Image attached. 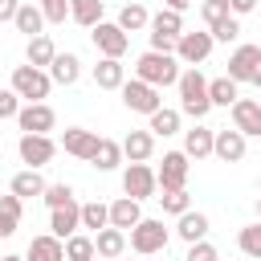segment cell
Segmentation results:
<instances>
[{
  "label": "cell",
  "instance_id": "cell-1",
  "mask_svg": "<svg viewBox=\"0 0 261 261\" xmlns=\"http://www.w3.org/2000/svg\"><path fill=\"white\" fill-rule=\"evenodd\" d=\"M179 73H184V69H179V61H175V53H155V49H147V53L135 61V77L147 82V86H155V90L175 86Z\"/></svg>",
  "mask_w": 261,
  "mask_h": 261
},
{
  "label": "cell",
  "instance_id": "cell-2",
  "mask_svg": "<svg viewBox=\"0 0 261 261\" xmlns=\"http://www.w3.org/2000/svg\"><path fill=\"white\" fill-rule=\"evenodd\" d=\"M175 90H179V114H188V118L200 122L212 110V102H208V77L200 69H184L179 82H175Z\"/></svg>",
  "mask_w": 261,
  "mask_h": 261
},
{
  "label": "cell",
  "instance_id": "cell-3",
  "mask_svg": "<svg viewBox=\"0 0 261 261\" xmlns=\"http://www.w3.org/2000/svg\"><path fill=\"white\" fill-rule=\"evenodd\" d=\"M16 98H24V102H45L49 98V90H53V77L45 73V69H37V65H16L12 69V86H8Z\"/></svg>",
  "mask_w": 261,
  "mask_h": 261
},
{
  "label": "cell",
  "instance_id": "cell-4",
  "mask_svg": "<svg viewBox=\"0 0 261 261\" xmlns=\"http://www.w3.org/2000/svg\"><path fill=\"white\" fill-rule=\"evenodd\" d=\"M167 241H171V232H167V224H163V220H155V216H143V220L130 228V237H126V245H130L139 257L163 253V249H167Z\"/></svg>",
  "mask_w": 261,
  "mask_h": 261
},
{
  "label": "cell",
  "instance_id": "cell-5",
  "mask_svg": "<svg viewBox=\"0 0 261 261\" xmlns=\"http://www.w3.org/2000/svg\"><path fill=\"white\" fill-rule=\"evenodd\" d=\"M184 33V16L171 12V8H159L147 24V37H151V49L155 53H175V41Z\"/></svg>",
  "mask_w": 261,
  "mask_h": 261
},
{
  "label": "cell",
  "instance_id": "cell-6",
  "mask_svg": "<svg viewBox=\"0 0 261 261\" xmlns=\"http://www.w3.org/2000/svg\"><path fill=\"white\" fill-rule=\"evenodd\" d=\"M212 33L204 29V33H179V41H175V61L179 65H188V69H200L204 61H208V53H212Z\"/></svg>",
  "mask_w": 261,
  "mask_h": 261
},
{
  "label": "cell",
  "instance_id": "cell-7",
  "mask_svg": "<svg viewBox=\"0 0 261 261\" xmlns=\"http://www.w3.org/2000/svg\"><path fill=\"white\" fill-rule=\"evenodd\" d=\"M118 94H122V106H126L130 114H147V118H151V114L163 106L159 90H155V86H147V82H139V77H126Z\"/></svg>",
  "mask_w": 261,
  "mask_h": 261
},
{
  "label": "cell",
  "instance_id": "cell-8",
  "mask_svg": "<svg viewBox=\"0 0 261 261\" xmlns=\"http://www.w3.org/2000/svg\"><path fill=\"white\" fill-rule=\"evenodd\" d=\"M188 171H192V159H188L184 151H163V163L155 167L159 192H179V188H188Z\"/></svg>",
  "mask_w": 261,
  "mask_h": 261
},
{
  "label": "cell",
  "instance_id": "cell-9",
  "mask_svg": "<svg viewBox=\"0 0 261 261\" xmlns=\"http://www.w3.org/2000/svg\"><path fill=\"white\" fill-rule=\"evenodd\" d=\"M224 77H232L237 86L241 82H257L261 86V45H237L232 57H228V73Z\"/></svg>",
  "mask_w": 261,
  "mask_h": 261
},
{
  "label": "cell",
  "instance_id": "cell-10",
  "mask_svg": "<svg viewBox=\"0 0 261 261\" xmlns=\"http://www.w3.org/2000/svg\"><path fill=\"white\" fill-rule=\"evenodd\" d=\"M16 126H20V135H49L57 126V110L49 102H24L16 110Z\"/></svg>",
  "mask_w": 261,
  "mask_h": 261
},
{
  "label": "cell",
  "instance_id": "cell-11",
  "mask_svg": "<svg viewBox=\"0 0 261 261\" xmlns=\"http://www.w3.org/2000/svg\"><path fill=\"white\" fill-rule=\"evenodd\" d=\"M90 41H94V49H98L102 57H118V61H122V53H126V45H130V37H126L114 20H98V24L90 29Z\"/></svg>",
  "mask_w": 261,
  "mask_h": 261
},
{
  "label": "cell",
  "instance_id": "cell-12",
  "mask_svg": "<svg viewBox=\"0 0 261 261\" xmlns=\"http://www.w3.org/2000/svg\"><path fill=\"white\" fill-rule=\"evenodd\" d=\"M122 192L130 196V200H151L155 192H159V184H155V167H147V163H126V171H122Z\"/></svg>",
  "mask_w": 261,
  "mask_h": 261
},
{
  "label": "cell",
  "instance_id": "cell-13",
  "mask_svg": "<svg viewBox=\"0 0 261 261\" xmlns=\"http://www.w3.org/2000/svg\"><path fill=\"white\" fill-rule=\"evenodd\" d=\"M16 151H20V163H24V167L41 171V167H45V163L57 155V143H53L49 135H20Z\"/></svg>",
  "mask_w": 261,
  "mask_h": 261
},
{
  "label": "cell",
  "instance_id": "cell-14",
  "mask_svg": "<svg viewBox=\"0 0 261 261\" xmlns=\"http://www.w3.org/2000/svg\"><path fill=\"white\" fill-rule=\"evenodd\" d=\"M228 110H232V130H241L245 139H261V102L237 98Z\"/></svg>",
  "mask_w": 261,
  "mask_h": 261
},
{
  "label": "cell",
  "instance_id": "cell-15",
  "mask_svg": "<svg viewBox=\"0 0 261 261\" xmlns=\"http://www.w3.org/2000/svg\"><path fill=\"white\" fill-rule=\"evenodd\" d=\"M245 151H249V139L241 135V130H216L212 135V155L220 159V163H241L245 159Z\"/></svg>",
  "mask_w": 261,
  "mask_h": 261
},
{
  "label": "cell",
  "instance_id": "cell-16",
  "mask_svg": "<svg viewBox=\"0 0 261 261\" xmlns=\"http://www.w3.org/2000/svg\"><path fill=\"white\" fill-rule=\"evenodd\" d=\"M49 232H53L57 241L82 232V204L69 200V204H61V208H49Z\"/></svg>",
  "mask_w": 261,
  "mask_h": 261
},
{
  "label": "cell",
  "instance_id": "cell-17",
  "mask_svg": "<svg viewBox=\"0 0 261 261\" xmlns=\"http://www.w3.org/2000/svg\"><path fill=\"white\" fill-rule=\"evenodd\" d=\"M94 147H98V135H94V130H86V126H65V130H61V151H65V155L90 163Z\"/></svg>",
  "mask_w": 261,
  "mask_h": 261
},
{
  "label": "cell",
  "instance_id": "cell-18",
  "mask_svg": "<svg viewBox=\"0 0 261 261\" xmlns=\"http://www.w3.org/2000/svg\"><path fill=\"white\" fill-rule=\"evenodd\" d=\"M208 216L204 212H196V208H188L184 216H175V237L179 241H188V245H196V241H208Z\"/></svg>",
  "mask_w": 261,
  "mask_h": 261
},
{
  "label": "cell",
  "instance_id": "cell-19",
  "mask_svg": "<svg viewBox=\"0 0 261 261\" xmlns=\"http://www.w3.org/2000/svg\"><path fill=\"white\" fill-rule=\"evenodd\" d=\"M94 253H98V261H118L126 253V232L106 224L102 232H94Z\"/></svg>",
  "mask_w": 261,
  "mask_h": 261
},
{
  "label": "cell",
  "instance_id": "cell-20",
  "mask_svg": "<svg viewBox=\"0 0 261 261\" xmlns=\"http://www.w3.org/2000/svg\"><path fill=\"white\" fill-rule=\"evenodd\" d=\"M24 261H65V241H57L53 232H41L29 241Z\"/></svg>",
  "mask_w": 261,
  "mask_h": 261
},
{
  "label": "cell",
  "instance_id": "cell-21",
  "mask_svg": "<svg viewBox=\"0 0 261 261\" xmlns=\"http://www.w3.org/2000/svg\"><path fill=\"white\" fill-rule=\"evenodd\" d=\"M45 73L53 77V86H77V77H82V57H77V53H57Z\"/></svg>",
  "mask_w": 261,
  "mask_h": 261
},
{
  "label": "cell",
  "instance_id": "cell-22",
  "mask_svg": "<svg viewBox=\"0 0 261 261\" xmlns=\"http://www.w3.org/2000/svg\"><path fill=\"white\" fill-rule=\"evenodd\" d=\"M122 82H126V65H122L118 57H98V65H94V86H98V90H122Z\"/></svg>",
  "mask_w": 261,
  "mask_h": 261
},
{
  "label": "cell",
  "instance_id": "cell-23",
  "mask_svg": "<svg viewBox=\"0 0 261 261\" xmlns=\"http://www.w3.org/2000/svg\"><path fill=\"white\" fill-rule=\"evenodd\" d=\"M139 220H143V204H139V200H130V196H118V200L110 204V228H122V232H130Z\"/></svg>",
  "mask_w": 261,
  "mask_h": 261
},
{
  "label": "cell",
  "instance_id": "cell-24",
  "mask_svg": "<svg viewBox=\"0 0 261 261\" xmlns=\"http://www.w3.org/2000/svg\"><path fill=\"white\" fill-rule=\"evenodd\" d=\"M179 135H184V155H188V159H196V163H200V159H208V155H212V135H216V130H208V126H200V122H196L192 130H179Z\"/></svg>",
  "mask_w": 261,
  "mask_h": 261
},
{
  "label": "cell",
  "instance_id": "cell-25",
  "mask_svg": "<svg viewBox=\"0 0 261 261\" xmlns=\"http://www.w3.org/2000/svg\"><path fill=\"white\" fill-rule=\"evenodd\" d=\"M151 155H155V135H151V130H130V135L122 139V159L147 163Z\"/></svg>",
  "mask_w": 261,
  "mask_h": 261
},
{
  "label": "cell",
  "instance_id": "cell-26",
  "mask_svg": "<svg viewBox=\"0 0 261 261\" xmlns=\"http://www.w3.org/2000/svg\"><path fill=\"white\" fill-rule=\"evenodd\" d=\"M53 57H57V45H53V37H49V33H41V37H33V41L24 45V61H29V65H37V69H49V65H53Z\"/></svg>",
  "mask_w": 261,
  "mask_h": 261
},
{
  "label": "cell",
  "instance_id": "cell-27",
  "mask_svg": "<svg viewBox=\"0 0 261 261\" xmlns=\"http://www.w3.org/2000/svg\"><path fill=\"white\" fill-rule=\"evenodd\" d=\"M45 188H49V184L41 179V171L24 167V171H16V175H12V188H8V192H12L16 200H33V196H45Z\"/></svg>",
  "mask_w": 261,
  "mask_h": 261
},
{
  "label": "cell",
  "instance_id": "cell-28",
  "mask_svg": "<svg viewBox=\"0 0 261 261\" xmlns=\"http://www.w3.org/2000/svg\"><path fill=\"white\" fill-rule=\"evenodd\" d=\"M12 24H16V33H24L29 41L45 33V16H41V8H37V4H20V8H16V16H12Z\"/></svg>",
  "mask_w": 261,
  "mask_h": 261
},
{
  "label": "cell",
  "instance_id": "cell-29",
  "mask_svg": "<svg viewBox=\"0 0 261 261\" xmlns=\"http://www.w3.org/2000/svg\"><path fill=\"white\" fill-rule=\"evenodd\" d=\"M179 110H171V106H159L155 114H151V122H147V130L155 135V139H171V135H179Z\"/></svg>",
  "mask_w": 261,
  "mask_h": 261
},
{
  "label": "cell",
  "instance_id": "cell-30",
  "mask_svg": "<svg viewBox=\"0 0 261 261\" xmlns=\"http://www.w3.org/2000/svg\"><path fill=\"white\" fill-rule=\"evenodd\" d=\"M90 163H94L98 171H114V167L122 163V143H114V139H102V135H98V147H94Z\"/></svg>",
  "mask_w": 261,
  "mask_h": 261
},
{
  "label": "cell",
  "instance_id": "cell-31",
  "mask_svg": "<svg viewBox=\"0 0 261 261\" xmlns=\"http://www.w3.org/2000/svg\"><path fill=\"white\" fill-rule=\"evenodd\" d=\"M102 12H106L102 0H69V20L82 24V29H94L102 20Z\"/></svg>",
  "mask_w": 261,
  "mask_h": 261
},
{
  "label": "cell",
  "instance_id": "cell-32",
  "mask_svg": "<svg viewBox=\"0 0 261 261\" xmlns=\"http://www.w3.org/2000/svg\"><path fill=\"white\" fill-rule=\"evenodd\" d=\"M20 216H24V200H16L12 192L0 196V237H12L20 228Z\"/></svg>",
  "mask_w": 261,
  "mask_h": 261
},
{
  "label": "cell",
  "instance_id": "cell-33",
  "mask_svg": "<svg viewBox=\"0 0 261 261\" xmlns=\"http://www.w3.org/2000/svg\"><path fill=\"white\" fill-rule=\"evenodd\" d=\"M114 24H118L122 33H139V29H147V24H151V12H147L139 0H130V4H122V8H118V20H114Z\"/></svg>",
  "mask_w": 261,
  "mask_h": 261
},
{
  "label": "cell",
  "instance_id": "cell-34",
  "mask_svg": "<svg viewBox=\"0 0 261 261\" xmlns=\"http://www.w3.org/2000/svg\"><path fill=\"white\" fill-rule=\"evenodd\" d=\"M110 224V204H102V200H90V204H82V228L94 237V232H102Z\"/></svg>",
  "mask_w": 261,
  "mask_h": 261
},
{
  "label": "cell",
  "instance_id": "cell-35",
  "mask_svg": "<svg viewBox=\"0 0 261 261\" xmlns=\"http://www.w3.org/2000/svg\"><path fill=\"white\" fill-rule=\"evenodd\" d=\"M237 98H241V90H237L232 77H212V82H208V102H212V106H232Z\"/></svg>",
  "mask_w": 261,
  "mask_h": 261
},
{
  "label": "cell",
  "instance_id": "cell-36",
  "mask_svg": "<svg viewBox=\"0 0 261 261\" xmlns=\"http://www.w3.org/2000/svg\"><path fill=\"white\" fill-rule=\"evenodd\" d=\"M98 253H94V237L90 232H73V237H65V261H94Z\"/></svg>",
  "mask_w": 261,
  "mask_h": 261
},
{
  "label": "cell",
  "instance_id": "cell-37",
  "mask_svg": "<svg viewBox=\"0 0 261 261\" xmlns=\"http://www.w3.org/2000/svg\"><path fill=\"white\" fill-rule=\"evenodd\" d=\"M237 249H241L245 257L261 261V220H253V224H245V228L237 232Z\"/></svg>",
  "mask_w": 261,
  "mask_h": 261
},
{
  "label": "cell",
  "instance_id": "cell-38",
  "mask_svg": "<svg viewBox=\"0 0 261 261\" xmlns=\"http://www.w3.org/2000/svg\"><path fill=\"white\" fill-rule=\"evenodd\" d=\"M159 204H163V212L167 216H184L188 208H192V196H188V188H179V192H163V196H155Z\"/></svg>",
  "mask_w": 261,
  "mask_h": 261
},
{
  "label": "cell",
  "instance_id": "cell-39",
  "mask_svg": "<svg viewBox=\"0 0 261 261\" xmlns=\"http://www.w3.org/2000/svg\"><path fill=\"white\" fill-rule=\"evenodd\" d=\"M45 24H65L69 20V0H37Z\"/></svg>",
  "mask_w": 261,
  "mask_h": 261
},
{
  "label": "cell",
  "instance_id": "cell-40",
  "mask_svg": "<svg viewBox=\"0 0 261 261\" xmlns=\"http://www.w3.org/2000/svg\"><path fill=\"white\" fill-rule=\"evenodd\" d=\"M224 16H232L228 12V0H200V20L212 29V24H220Z\"/></svg>",
  "mask_w": 261,
  "mask_h": 261
},
{
  "label": "cell",
  "instance_id": "cell-41",
  "mask_svg": "<svg viewBox=\"0 0 261 261\" xmlns=\"http://www.w3.org/2000/svg\"><path fill=\"white\" fill-rule=\"evenodd\" d=\"M208 33H212V41L228 45V41H237V37H241V20H237V16H224V20H220V24H212Z\"/></svg>",
  "mask_w": 261,
  "mask_h": 261
},
{
  "label": "cell",
  "instance_id": "cell-42",
  "mask_svg": "<svg viewBox=\"0 0 261 261\" xmlns=\"http://www.w3.org/2000/svg\"><path fill=\"white\" fill-rule=\"evenodd\" d=\"M41 200H45L49 208H61V204H69V200H73V188H69V184H49Z\"/></svg>",
  "mask_w": 261,
  "mask_h": 261
},
{
  "label": "cell",
  "instance_id": "cell-43",
  "mask_svg": "<svg viewBox=\"0 0 261 261\" xmlns=\"http://www.w3.org/2000/svg\"><path fill=\"white\" fill-rule=\"evenodd\" d=\"M184 261H220V253H216L212 241H196V245H188V257Z\"/></svg>",
  "mask_w": 261,
  "mask_h": 261
},
{
  "label": "cell",
  "instance_id": "cell-44",
  "mask_svg": "<svg viewBox=\"0 0 261 261\" xmlns=\"http://www.w3.org/2000/svg\"><path fill=\"white\" fill-rule=\"evenodd\" d=\"M16 110H20V98L12 90H0V118H16Z\"/></svg>",
  "mask_w": 261,
  "mask_h": 261
},
{
  "label": "cell",
  "instance_id": "cell-45",
  "mask_svg": "<svg viewBox=\"0 0 261 261\" xmlns=\"http://www.w3.org/2000/svg\"><path fill=\"white\" fill-rule=\"evenodd\" d=\"M253 8H257V0H228V12H232L237 20H241V16H249Z\"/></svg>",
  "mask_w": 261,
  "mask_h": 261
},
{
  "label": "cell",
  "instance_id": "cell-46",
  "mask_svg": "<svg viewBox=\"0 0 261 261\" xmlns=\"http://www.w3.org/2000/svg\"><path fill=\"white\" fill-rule=\"evenodd\" d=\"M16 8H20V0H0V24H4V20H12V16H16Z\"/></svg>",
  "mask_w": 261,
  "mask_h": 261
},
{
  "label": "cell",
  "instance_id": "cell-47",
  "mask_svg": "<svg viewBox=\"0 0 261 261\" xmlns=\"http://www.w3.org/2000/svg\"><path fill=\"white\" fill-rule=\"evenodd\" d=\"M167 8H171V12H179V16H184V12H188V8H192V0H167Z\"/></svg>",
  "mask_w": 261,
  "mask_h": 261
},
{
  "label": "cell",
  "instance_id": "cell-48",
  "mask_svg": "<svg viewBox=\"0 0 261 261\" xmlns=\"http://www.w3.org/2000/svg\"><path fill=\"white\" fill-rule=\"evenodd\" d=\"M0 261H24V257H20V253H4Z\"/></svg>",
  "mask_w": 261,
  "mask_h": 261
},
{
  "label": "cell",
  "instance_id": "cell-49",
  "mask_svg": "<svg viewBox=\"0 0 261 261\" xmlns=\"http://www.w3.org/2000/svg\"><path fill=\"white\" fill-rule=\"evenodd\" d=\"M257 220H261V196H257Z\"/></svg>",
  "mask_w": 261,
  "mask_h": 261
},
{
  "label": "cell",
  "instance_id": "cell-50",
  "mask_svg": "<svg viewBox=\"0 0 261 261\" xmlns=\"http://www.w3.org/2000/svg\"><path fill=\"white\" fill-rule=\"evenodd\" d=\"M118 261H122V257H118Z\"/></svg>",
  "mask_w": 261,
  "mask_h": 261
}]
</instances>
